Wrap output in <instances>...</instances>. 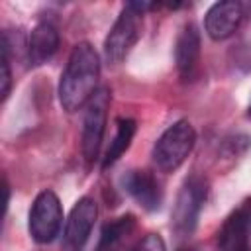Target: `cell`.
<instances>
[{"label":"cell","mask_w":251,"mask_h":251,"mask_svg":"<svg viewBox=\"0 0 251 251\" xmlns=\"http://www.w3.org/2000/svg\"><path fill=\"white\" fill-rule=\"evenodd\" d=\"M98 78L100 57L96 49L86 41L76 43L67 59L65 71L59 80V102L63 110L76 112L78 108L86 106V102L98 90Z\"/></svg>","instance_id":"1"},{"label":"cell","mask_w":251,"mask_h":251,"mask_svg":"<svg viewBox=\"0 0 251 251\" xmlns=\"http://www.w3.org/2000/svg\"><path fill=\"white\" fill-rule=\"evenodd\" d=\"M196 143V131L190 122L178 120L169 126L153 145V163L163 173L176 171L190 155Z\"/></svg>","instance_id":"2"},{"label":"cell","mask_w":251,"mask_h":251,"mask_svg":"<svg viewBox=\"0 0 251 251\" xmlns=\"http://www.w3.org/2000/svg\"><path fill=\"white\" fill-rule=\"evenodd\" d=\"M141 16L143 12L137 8L135 2L124 6V10L116 18L114 25L110 27L104 39V57L108 63L112 65L122 63L131 51V47L137 43L141 35Z\"/></svg>","instance_id":"3"},{"label":"cell","mask_w":251,"mask_h":251,"mask_svg":"<svg viewBox=\"0 0 251 251\" xmlns=\"http://www.w3.org/2000/svg\"><path fill=\"white\" fill-rule=\"evenodd\" d=\"M63 226V208L59 202V196L53 190H41L29 210V222L27 229L33 241L45 245L51 243Z\"/></svg>","instance_id":"4"},{"label":"cell","mask_w":251,"mask_h":251,"mask_svg":"<svg viewBox=\"0 0 251 251\" xmlns=\"http://www.w3.org/2000/svg\"><path fill=\"white\" fill-rule=\"evenodd\" d=\"M108 106H110V90L106 86H100L84 106L80 147H82V157L86 159V163H92L98 157L104 129H106Z\"/></svg>","instance_id":"5"},{"label":"cell","mask_w":251,"mask_h":251,"mask_svg":"<svg viewBox=\"0 0 251 251\" xmlns=\"http://www.w3.org/2000/svg\"><path fill=\"white\" fill-rule=\"evenodd\" d=\"M206 194H208V184L204 178L190 176L184 180L173 208V227L176 233L186 235L194 229L200 210L206 202Z\"/></svg>","instance_id":"6"},{"label":"cell","mask_w":251,"mask_h":251,"mask_svg":"<svg viewBox=\"0 0 251 251\" xmlns=\"http://www.w3.org/2000/svg\"><path fill=\"white\" fill-rule=\"evenodd\" d=\"M98 218V206L94 198L82 196L71 210L65 231H63V251H80L94 227V222Z\"/></svg>","instance_id":"7"},{"label":"cell","mask_w":251,"mask_h":251,"mask_svg":"<svg viewBox=\"0 0 251 251\" xmlns=\"http://www.w3.org/2000/svg\"><path fill=\"white\" fill-rule=\"evenodd\" d=\"M218 251H251V200H245L218 233Z\"/></svg>","instance_id":"8"},{"label":"cell","mask_w":251,"mask_h":251,"mask_svg":"<svg viewBox=\"0 0 251 251\" xmlns=\"http://www.w3.org/2000/svg\"><path fill=\"white\" fill-rule=\"evenodd\" d=\"M243 20V6L239 2H216L204 16V29L206 33L220 41L227 39Z\"/></svg>","instance_id":"9"},{"label":"cell","mask_w":251,"mask_h":251,"mask_svg":"<svg viewBox=\"0 0 251 251\" xmlns=\"http://www.w3.org/2000/svg\"><path fill=\"white\" fill-rule=\"evenodd\" d=\"M124 190L145 210L153 212L161 206L163 194L159 188L157 178L147 171H129L122 176Z\"/></svg>","instance_id":"10"},{"label":"cell","mask_w":251,"mask_h":251,"mask_svg":"<svg viewBox=\"0 0 251 251\" xmlns=\"http://www.w3.org/2000/svg\"><path fill=\"white\" fill-rule=\"evenodd\" d=\"M59 49V29L55 24L51 22H39L29 37H27V45H25V53H27V61L31 67H39L43 63H47Z\"/></svg>","instance_id":"11"},{"label":"cell","mask_w":251,"mask_h":251,"mask_svg":"<svg viewBox=\"0 0 251 251\" xmlns=\"http://www.w3.org/2000/svg\"><path fill=\"white\" fill-rule=\"evenodd\" d=\"M200 59V33L194 24H184L178 37H176V47H175V61L180 76L184 80L192 78L198 67Z\"/></svg>","instance_id":"12"},{"label":"cell","mask_w":251,"mask_h":251,"mask_svg":"<svg viewBox=\"0 0 251 251\" xmlns=\"http://www.w3.org/2000/svg\"><path fill=\"white\" fill-rule=\"evenodd\" d=\"M133 227H135V218L131 214L120 216L114 222L106 224L102 233H100L96 251H116L126 241V237L133 231Z\"/></svg>","instance_id":"13"},{"label":"cell","mask_w":251,"mask_h":251,"mask_svg":"<svg viewBox=\"0 0 251 251\" xmlns=\"http://www.w3.org/2000/svg\"><path fill=\"white\" fill-rule=\"evenodd\" d=\"M133 133H135V122L131 118H122L118 120V129H116V135L114 139L110 141V147L104 155V161H102V167L108 169L110 165H114L129 147L131 139H133Z\"/></svg>","instance_id":"14"},{"label":"cell","mask_w":251,"mask_h":251,"mask_svg":"<svg viewBox=\"0 0 251 251\" xmlns=\"http://www.w3.org/2000/svg\"><path fill=\"white\" fill-rule=\"evenodd\" d=\"M133 251H167V245L159 233H149L135 245Z\"/></svg>","instance_id":"15"},{"label":"cell","mask_w":251,"mask_h":251,"mask_svg":"<svg viewBox=\"0 0 251 251\" xmlns=\"http://www.w3.org/2000/svg\"><path fill=\"white\" fill-rule=\"evenodd\" d=\"M10 78H12V73H10V53L2 47V98H6L8 92H10Z\"/></svg>","instance_id":"16"},{"label":"cell","mask_w":251,"mask_h":251,"mask_svg":"<svg viewBox=\"0 0 251 251\" xmlns=\"http://www.w3.org/2000/svg\"><path fill=\"white\" fill-rule=\"evenodd\" d=\"M178 251H196V249H192V247H188V249H178Z\"/></svg>","instance_id":"17"},{"label":"cell","mask_w":251,"mask_h":251,"mask_svg":"<svg viewBox=\"0 0 251 251\" xmlns=\"http://www.w3.org/2000/svg\"><path fill=\"white\" fill-rule=\"evenodd\" d=\"M249 114H251V108H249Z\"/></svg>","instance_id":"18"}]
</instances>
